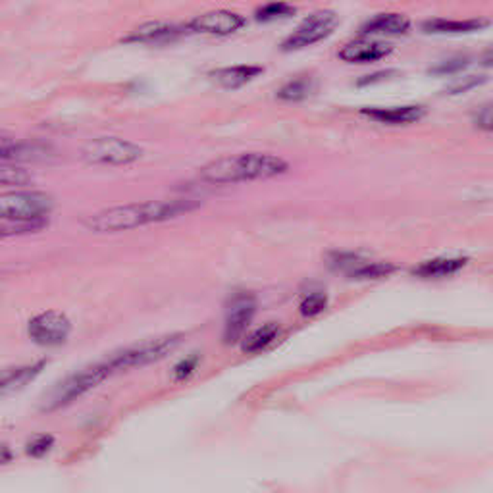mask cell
I'll return each instance as SVG.
<instances>
[{
    "mask_svg": "<svg viewBox=\"0 0 493 493\" xmlns=\"http://www.w3.org/2000/svg\"><path fill=\"white\" fill-rule=\"evenodd\" d=\"M197 203L191 199H170V200H143L131 205L112 206L101 212L91 214L83 224L87 230L95 233H118L135 230V227L157 224L164 220L178 218L179 214L189 212L197 208Z\"/></svg>",
    "mask_w": 493,
    "mask_h": 493,
    "instance_id": "6da1fadb",
    "label": "cell"
},
{
    "mask_svg": "<svg viewBox=\"0 0 493 493\" xmlns=\"http://www.w3.org/2000/svg\"><path fill=\"white\" fill-rule=\"evenodd\" d=\"M288 170L289 164L281 157L268 152H243L208 162L200 168L199 176L206 183L230 185L253 181V179L276 178Z\"/></svg>",
    "mask_w": 493,
    "mask_h": 493,
    "instance_id": "7a4b0ae2",
    "label": "cell"
},
{
    "mask_svg": "<svg viewBox=\"0 0 493 493\" xmlns=\"http://www.w3.org/2000/svg\"><path fill=\"white\" fill-rule=\"evenodd\" d=\"M112 374H114V370H112L106 358L91 364L87 368H81L76 374L62 380L60 384H56L52 390L48 391L45 399H42L41 411L52 412L62 409V407H68L69 403H74L76 399L85 395L87 391H91L98 384H103L104 380L112 376Z\"/></svg>",
    "mask_w": 493,
    "mask_h": 493,
    "instance_id": "3957f363",
    "label": "cell"
},
{
    "mask_svg": "<svg viewBox=\"0 0 493 493\" xmlns=\"http://www.w3.org/2000/svg\"><path fill=\"white\" fill-rule=\"evenodd\" d=\"M181 339H183L181 334H168V336L143 339V341L133 343L130 347H123L118 353H112L110 356H106V361L114 372L137 368V366H144V364L157 363L166 355H170L171 351L178 349Z\"/></svg>",
    "mask_w": 493,
    "mask_h": 493,
    "instance_id": "277c9868",
    "label": "cell"
},
{
    "mask_svg": "<svg viewBox=\"0 0 493 493\" xmlns=\"http://www.w3.org/2000/svg\"><path fill=\"white\" fill-rule=\"evenodd\" d=\"M52 208H55V200L42 191L0 193V220L4 222L45 220Z\"/></svg>",
    "mask_w": 493,
    "mask_h": 493,
    "instance_id": "5b68a950",
    "label": "cell"
},
{
    "mask_svg": "<svg viewBox=\"0 0 493 493\" xmlns=\"http://www.w3.org/2000/svg\"><path fill=\"white\" fill-rule=\"evenodd\" d=\"M81 157L91 164H131L143 157V149L120 137L93 139L81 149Z\"/></svg>",
    "mask_w": 493,
    "mask_h": 493,
    "instance_id": "8992f818",
    "label": "cell"
},
{
    "mask_svg": "<svg viewBox=\"0 0 493 493\" xmlns=\"http://www.w3.org/2000/svg\"><path fill=\"white\" fill-rule=\"evenodd\" d=\"M337 23H339V18H337L336 12L318 10L314 14L308 16L307 20L302 21L301 26L295 29L285 41L281 42V50L283 52L301 50V48H307L310 45H314V42L322 41V39L334 33Z\"/></svg>",
    "mask_w": 493,
    "mask_h": 493,
    "instance_id": "52a82bcc",
    "label": "cell"
},
{
    "mask_svg": "<svg viewBox=\"0 0 493 493\" xmlns=\"http://www.w3.org/2000/svg\"><path fill=\"white\" fill-rule=\"evenodd\" d=\"M256 312V299L253 293H235L227 305L226 324H224V343L233 345L245 337L246 328L251 326Z\"/></svg>",
    "mask_w": 493,
    "mask_h": 493,
    "instance_id": "ba28073f",
    "label": "cell"
},
{
    "mask_svg": "<svg viewBox=\"0 0 493 493\" xmlns=\"http://www.w3.org/2000/svg\"><path fill=\"white\" fill-rule=\"evenodd\" d=\"M72 332V322L66 314L47 310L42 314L31 318L28 326L29 337L42 347H56L66 341Z\"/></svg>",
    "mask_w": 493,
    "mask_h": 493,
    "instance_id": "9c48e42d",
    "label": "cell"
},
{
    "mask_svg": "<svg viewBox=\"0 0 493 493\" xmlns=\"http://www.w3.org/2000/svg\"><path fill=\"white\" fill-rule=\"evenodd\" d=\"M329 266L341 272V274L349 276L353 280H378V278H385L391 272H395V266L390 262L382 261H370L364 259L361 254L353 253H336L329 256Z\"/></svg>",
    "mask_w": 493,
    "mask_h": 493,
    "instance_id": "30bf717a",
    "label": "cell"
},
{
    "mask_svg": "<svg viewBox=\"0 0 493 493\" xmlns=\"http://www.w3.org/2000/svg\"><path fill=\"white\" fill-rule=\"evenodd\" d=\"M245 18L232 10H212L197 18H193L187 23V29H191L195 33L206 35H230L235 33L237 29L245 26Z\"/></svg>",
    "mask_w": 493,
    "mask_h": 493,
    "instance_id": "8fae6325",
    "label": "cell"
},
{
    "mask_svg": "<svg viewBox=\"0 0 493 493\" xmlns=\"http://www.w3.org/2000/svg\"><path fill=\"white\" fill-rule=\"evenodd\" d=\"M393 47L382 41H370V39H356V41L347 42L339 50V58L349 64H366V62H376L380 58L391 55Z\"/></svg>",
    "mask_w": 493,
    "mask_h": 493,
    "instance_id": "7c38bea8",
    "label": "cell"
},
{
    "mask_svg": "<svg viewBox=\"0 0 493 493\" xmlns=\"http://www.w3.org/2000/svg\"><path fill=\"white\" fill-rule=\"evenodd\" d=\"M42 368H45V361L42 363L26 364V366H10V368L0 370V397L16 393L21 387H26L29 382H33L35 378L41 374Z\"/></svg>",
    "mask_w": 493,
    "mask_h": 493,
    "instance_id": "4fadbf2b",
    "label": "cell"
},
{
    "mask_svg": "<svg viewBox=\"0 0 493 493\" xmlns=\"http://www.w3.org/2000/svg\"><path fill=\"white\" fill-rule=\"evenodd\" d=\"M363 114L374 118L378 122L390 123V125H401V123H412L424 116L422 106H391V108H364Z\"/></svg>",
    "mask_w": 493,
    "mask_h": 493,
    "instance_id": "5bb4252c",
    "label": "cell"
},
{
    "mask_svg": "<svg viewBox=\"0 0 493 493\" xmlns=\"http://www.w3.org/2000/svg\"><path fill=\"white\" fill-rule=\"evenodd\" d=\"M411 28V21L403 14H380L361 28L363 35H403Z\"/></svg>",
    "mask_w": 493,
    "mask_h": 493,
    "instance_id": "9a60e30c",
    "label": "cell"
},
{
    "mask_svg": "<svg viewBox=\"0 0 493 493\" xmlns=\"http://www.w3.org/2000/svg\"><path fill=\"white\" fill-rule=\"evenodd\" d=\"M262 72H264V68H261V66L241 64V66H232V68L216 69V72L210 74V77H212L218 85L226 87V89H237L241 85H245V83H249L251 79H254V77L259 76V74H262Z\"/></svg>",
    "mask_w": 493,
    "mask_h": 493,
    "instance_id": "2e32d148",
    "label": "cell"
},
{
    "mask_svg": "<svg viewBox=\"0 0 493 493\" xmlns=\"http://www.w3.org/2000/svg\"><path fill=\"white\" fill-rule=\"evenodd\" d=\"M181 33V29L174 23H162V21H152V23H144L141 28L133 29L131 35L125 37L128 42H158L174 39Z\"/></svg>",
    "mask_w": 493,
    "mask_h": 493,
    "instance_id": "e0dca14e",
    "label": "cell"
},
{
    "mask_svg": "<svg viewBox=\"0 0 493 493\" xmlns=\"http://www.w3.org/2000/svg\"><path fill=\"white\" fill-rule=\"evenodd\" d=\"M465 264L466 259H434V261H426L418 268H414L412 274L418 276V278H424V280L447 278V276L457 274Z\"/></svg>",
    "mask_w": 493,
    "mask_h": 493,
    "instance_id": "ac0fdd59",
    "label": "cell"
},
{
    "mask_svg": "<svg viewBox=\"0 0 493 493\" xmlns=\"http://www.w3.org/2000/svg\"><path fill=\"white\" fill-rule=\"evenodd\" d=\"M487 26L486 20H430L424 23L428 33H470Z\"/></svg>",
    "mask_w": 493,
    "mask_h": 493,
    "instance_id": "d6986e66",
    "label": "cell"
},
{
    "mask_svg": "<svg viewBox=\"0 0 493 493\" xmlns=\"http://www.w3.org/2000/svg\"><path fill=\"white\" fill-rule=\"evenodd\" d=\"M278 336H280V326L276 322H268L259 329H254L253 334L243 337V345L241 347H243L245 353H259V351L266 349L270 343H274V339Z\"/></svg>",
    "mask_w": 493,
    "mask_h": 493,
    "instance_id": "ffe728a7",
    "label": "cell"
},
{
    "mask_svg": "<svg viewBox=\"0 0 493 493\" xmlns=\"http://www.w3.org/2000/svg\"><path fill=\"white\" fill-rule=\"evenodd\" d=\"M312 93V81L308 77H297L288 81L280 91H278V98L281 101H302Z\"/></svg>",
    "mask_w": 493,
    "mask_h": 493,
    "instance_id": "44dd1931",
    "label": "cell"
},
{
    "mask_svg": "<svg viewBox=\"0 0 493 493\" xmlns=\"http://www.w3.org/2000/svg\"><path fill=\"white\" fill-rule=\"evenodd\" d=\"M31 181L28 170L14 164H0V187H18Z\"/></svg>",
    "mask_w": 493,
    "mask_h": 493,
    "instance_id": "7402d4cb",
    "label": "cell"
},
{
    "mask_svg": "<svg viewBox=\"0 0 493 493\" xmlns=\"http://www.w3.org/2000/svg\"><path fill=\"white\" fill-rule=\"evenodd\" d=\"M295 14V8L283 2H274V4H266L256 10V20L259 21H274L281 20V18H289Z\"/></svg>",
    "mask_w": 493,
    "mask_h": 493,
    "instance_id": "603a6c76",
    "label": "cell"
},
{
    "mask_svg": "<svg viewBox=\"0 0 493 493\" xmlns=\"http://www.w3.org/2000/svg\"><path fill=\"white\" fill-rule=\"evenodd\" d=\"M39 147L33 144H12V147H2L0 149V158L6 160H23V158H37V154H41Z\"/></svg>",
    "mask_w": 493,
    "mask_h": 493,
    "instance_id": "cb8c5ba5",
    "label": "cell"
},
{
    "mask_svg": "<svg viewBox=\"0 0 493 493\" xmlns=\"http://www.w3.org/2000/svg\"><path fill=\"white\" fill-rule=\"evenodd\" d=\"M52 446H55V438L48 436V434H41V436H35V438L29 439L26 451H28L29 457L39 459V457H45L52 449Z\"/></svg>",
    "mask_w": 493,
    "mask_h": 493,
    "instance_id": "d4e9b609",
    "label": "cell"
},
{
    "mask_svg": "<svg viewBox=\"0 0 493 493\" xmlns=\"http://www.w3.org/2000/svg\"><path fill=\"white\" fill-rule=\"evenodd\" d=\"M326 307H328V297H326V295L310 293L308 297H305V301L301 302V314L316 316V314H320Z\"/></svg>",
    "mask_w": 493,
    "mask_h": 493,
    "instance_id": "484cf974",
    "label": "cell"
},
{
    "mask_svg": "<svg viewBox=\"0 0 493 493\" xmlns=\"http://www.w3.org/2000/svg\"><path fill=\"white\" fill-rule=\"evenodd\" d=\"M47 224V220H35V222H8L6 226L0 227L2 235H20V233H31L41 230Z\"/></svg>",
    "mask_w": 493,
    "mask_h": 493,
    "instance_id": "4316f807",
    "label": "cell"
},
{
    "mask_svg": "<svg viewBox=\"0 0 493 493\" xmlns=\"http://www.w3.org/2000/svg\"><path fill=\"white\" fill-rule=\"evenodd\" d=\"M197 364H199V355L187 356V358H183L181 363L176 364V368H174V378H176L178 382H183V380H187V378L191 376L193 372L197 370Z\"/></svg>",
    "mask_w": 493,
    "mask_h": 493,
    "instance_id": "83f0119b",
    "label": "cell"
},
{
    "mask_svg": "<svg viewBox=\"0 0 493 493\" xmlns=\"http://www.w3.org/2000/svg\"><path fill=\"white\" fill-rule=\"evenodd\" d=\"M476 125L482 128L484 131L492 130V108H489V104L478 108V112H476Z\"/></svg>",
    "mask_w": 493,
    "mask_h": 493,
    "instance_id": "f1b7e54d",
    "label": "cell"
},
{
    "mask_svg": "<svg viewBox=\"0 0 493 493\" xmlns=\"http://www.w3.org/2000/svg\"><path fill=\"white\" fill-rule=\"evenodd\" d=\"M12 459H14L12 451H10L6 446H0V465H6V463H10Z\"/></svg>",
    "mask_w": 493,
    "mask_h": 493,
    "instance_id": "f546056e",
    "label": "cell"
}]
</instances>
